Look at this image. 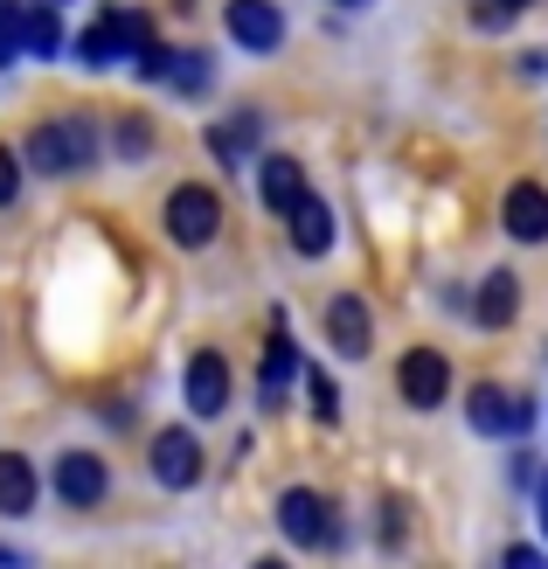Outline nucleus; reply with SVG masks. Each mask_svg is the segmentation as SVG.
<instances>
[{
  "label": "nucleus",
  "instance_id": "f257e3e1",
  "mask_svg": "<svg viewBox=\"0 0 548 569\" xmlns=\"http://www.w3.org/2000/svg\"><path fill=\"white\" fill-rule=\"evenodd\" d=\"M28 160L42 174H83L98 160V126L91 119H42L36 139H28Z\"/></svg>",
  "mask_w": 548,
  "mask_h": 569
},
{
  "label": "nucleus",
  "instance_id": "f03ea898",
  "mask_svg": "<svg viewBox=\"0 0 548 569\" xmlns=\"http://www.w3.org/2000/svg\"><path fill=\"white\" fill-rule=\"evenodd\" d=\"M216 230H222V202H216V188H175V194H167V237H175L181 250L216 243Z\"/></svg>",
  "mask_w": 548,
  "mask_h": 569
},
{
  "label": "nucleus",
  "instance_id": "7ed1b4c3",
  "mask_svg": "<svg viewBox=\"0 0 548 569\" xmlns=\"http://www.w3.org/2000/svg\"><path fill=\"white\" fill-rule=\"evenodd\" d=\"M396 382H402V403H410V410H438L451 396V361L438 348H410L402 368H396Z\"/></svg>",
  "mask_w": 548,
  "mask_h": 569
},
{
  "label": "nucleus",
  "instance_id": "20e7f679",
  "mask_svg": "<svg viewBox=\"0 0 548 569\" xmlns=\"http://www.w3.org/2000/svg\"><path fill=\"white\" fill-rule=\"evenodd\" d=\"M466 417H472V431H486V438H521L535 423V410L521 403V396H507L500 382H479L466 396Z\"/></svg>",
  "mask_w": 548,
  "mask_h": 569
},
{
  "label": "nucleus",
  "instance_id": "39448f33",
  "mask_svg": "<svg viewBox=\"0 0 548 569\" xmlns=\"http://www.w3.org/2000/svg\"><path fill=\"white\" fill-rule=\"evenodd\" d=\"M333 507L312 493V487H285L278 493V528L292 535V542H306V549H320V542H333Z\"/></svg>",
  "mask_w": 548,
  "mask_h": 569
},
{
  "label": "nucleus",
  "instance_id": "423d86ee",
  "mask_svg": "<svg viewBox=\"0 0 548 569\" xmlns=\"http://www.w3.org/2000/svg\"><path fill=\"white\" fill-rule=\"evenodd\" d=\"M222 21H229V42H243L250 56H271L285 42V14L271 8V0H229Z\"/></svg>",
  "mask_w": 548,
  "mask_h": 569
},
{
  "label": "nucleus",
  "instance_id": "0eeeda50",
  "mask_svg": "<svg viewBox=\"0 0 548 569\" xmlns=\"http://www.w3.org/2000/svg\"><path fill=\"white\" fill-rule=\"evenodd\" d=\"M104 493H111V472H104L98 451H63L56 459V500L63 507H98Z\"/></svg>",
  "mask_w": 548,
  "mask_h": 569
},
{
  "label": "nucleus",
  "instance_id": "6e6552de",
  "mask_svg": "<svg viewBox=\"0 0 548 569\" xmlns=\"http://www.w3.org/2000/svg\"><path fill=\"white\" fill-rule=\"evenodd\" d=\"M500 222H507V237H521V243H548V188L514 181L507 202H500Z\"/></svg>",
  "mask_w": 548,
  "mask_h": 569
},
{
  "label": "nucleus",
  "instance_id": "1a4fd4ad",
  "mask_svg": "<svg viewBox=\"0 0 548 569\" xmlns=\"http://www.w3.org/2000/svg\"><path fill=\"white\" fill-rule=\"evenodd\" d=\"M188 410H195V417H222V410H229V361H222L216 348H201V355L188 361Z\"/></svg>",
  "mask_w": 548,
  "mask_h": 569
},
{
  "label": "nucleus",
  "instance_id": "9d476101",
  "mask_svg": "<svg viewBox=\"0 0 548 569\" xmlns=\"http://www.w3.org/2000/svg\"><path fill=\"white\" fill-rule=\"evenodd\" d=\"M153 479L160 487H195L201 479V445H195V431H160L153 438Z\"/></svg>",
  "mask_w": 548,
  "mask_h": 569
},
{
  "label": "nucleus",
  "instance_id": "9b49d317",
  "mask_svg": "<svg viewBox=\"0 0 548 569\" xmlns=\"http://www.w3.org/2000/svg\"><path fill=\"white\" fill-rule=\"evenodd\" d=\"M299 382V340H292V327L278 320V333H271V348H265V376H257V403L265 410H278V396Z\"/></svg>",
  "mask_w": 548,
  "mask_h": 569
},
{
  "label": "nucleus",
  "instance_id": "f8f14e48",
  "mask_svg": "<svg viewBox=\"0 0 548 569\" xmlns=\"http://www.w3.org/2000/svg\"><path fill=\"white\" fill-rule=\"evenodd\" d=\"M285 216H292V250H299V258H327V243H333V209L320 202V194H299Z\"/></svg>",
  "mask_w": 548,
  "mask_h": 569
},
{
  "label": "nucleus",
  "instance_id": "ddd939ff",
  "mask_svg": "<svg viewBox=\"0 0 548 569\" xmlns=\"http://www.w3.org/2000/svg\"><path fill=\"white\" fill-rule=\"evenodd\" d=\"M327 340H333V348L348 355V361L368 355V306H361L355 292H340V299L327 306Z\"/></svg>",
  "mask_w": 548,
  "mask_h": 569
},
{
  "label": "nucleus",
  "instance_id": "4468645a",
  "mask_svg": "<svg viewBox=\"0 0 548 569\" xmlns=\"http://www.w3.org/2000/svg\"><path fill=\"white\" fill-rule=\"evenodd\" d=\"M257 194H265V209H292L299 202V194H306V174H299V160L292 153H271L265 167H257Z\"/></svg>",
  "mask_w": 548,
  "mask_h": 569
},
{
  "label": "nucleus",
  "instance_id": "2eb2a0df",
  "mask_svg": "<svg viewBox=\"0 0 548 569\" xmlns=\"http://www.w3.org/2000/svg\"><path fill=\"white\" fill-rule=\"evenodd\" d=\"M514 312H521V278H514V271H494V278L479 284V299H472V320H479V327H507Z\"/></svg>",
  "mask_w": 548,
  "mask_h": 569
},
{
  "label": "nucleus",
  "instance_id": "dca6fc26",
  "mask_svg": "<svg viewBox=\"0 0 548 569\" xmlns=\"http://www.w3.org/2000/svg\"><path fill=\"white\" fill-rule=\"evenodd\" d=\"M257 132H265V119H257V111H237V119H222V126H209V153L216 160H229L237 167L250 147H257Z\"/></svg>",
  "mask_w": 548,
  "mask_h": 569
},
{
  "label": "nucleus",
  "instance_id": "f3484780",
  "mask_svg": "<svg viewBox=\"0 0 548 569\" xmlns=\"http://www.w3.org/2000/svg\"><path fill=\"white\" fill-rule=\"evenodd\" d=\"M28 507H36V472H28V459L0 451V515H28Z\"/></svg>",
  "mask_w": 548,
  "mask_h": 569
},
{
  "label": "nucleus",
  "instance_id": "a211bd4d",
  "mask_svg": "<svg viewBox=\"0 0 548 569\" xmlns=\"http://www.w3.org/2000/svg\"><path fill=\"white\" fill-rule=\"evenodd\" d=\"M77 56H83V63H119V56H126V28H119V8H104L98 14V28H91V36H83L77 42Z\"/></svg>",
  "mask_w": 548,
  "mask_h": 569
},
{
  "label": "nucleus",
  "instance_id": "6ab92c4d",
  "mask_svg": "<svg viewBox=\"0 0 548 569\" xmlns=\"http://www.w3.org/2000/svg\"><path fill=\"white\" fill-rule=\"evenodd\" d=\"M21 36H28V56H63V21H56L49 0L42 8H21Z\"/></svg>",
  "mask_w": 548,
  "mask_h": 569
},
{
  "label": "nucleus",
  "instance_id": "aec40b11",
  "mask_svg": "<svg viewBox=\"0 0 548 569\" xmlns=\"http://www.w3.org/2000/svg\"><path fill=\"white\" fill-rule=\"evenodd\" d=\"M167 83H181V91H209V56L201 49H175V77Z\"/></svg>",
  "mask_w": 548,
  "mask_h": 569
},
{
  "label": "nucleus",
  "instance_id": "412c9836",
  "mask_svg": "<svg viewBox=\"0 0 548 569\" xmlns=\"http://www.w3.org/2000/svg\"><path fill=\"white\" fill-rule=\"evenodd\" d=\"M21 49H28V36H21V8H8V0H0V70H8Z\"/></svg>",
  "mask_w": 548,
  "mask_h": 569
},
{
  "label": "nucleus",
  "instance_id": "4be33fe9",
  "mask_svg": "<svg viewBox=\"0 0 548 569\" xmlns=\"http://www.w3.org/2000/svg\"><path fill=\"white\" fill-rule=\"evenodd\" d=\"M306 396H312V417H320V423H333V417H340V389L320 376V368L306 376Z\"/></svg>",
  "mask_w": 548,
  "mask_h": 569
},
{
  "label": "nucleus",
  "instance_id": "5701e85b",
  "mask_svg": "<svg viewBox=\"0 0 548 569\" xmlns=\"http://www.w3.org/2000/svg\"><path fill=\"white\" fill-rule=\"evenodd\" d=\"M147 147H153V126L139 119V111H126V119H119V153H132V160H139Z\"/></svg>",
  "mask_w": 548,
  "mask_h": 569
},
{
  "label": "nucleus",
  "instance_id": "b1692460",
  "mask_svg": "<svg viewBox=\"0 0 548 569\" xmlns=\"http://www.w3.org/2000/svg\"><path fill=\"white\" fill-rule=\"evenodd\" d=\"M14 194H21V160H14L8 147H0V209H8Z\"/></svg>",
  "mask_w": 548,
  "mask_h": 569
},
{
  "label": "nucleus",
  "instance_id": "393cba45",
  "mask_svg": "<svg viewBox=\"0 0 548 569\" xmlns=\"http://www.w3.org/2000/svg\"><path fill=\"white\" fill-rule=\"evenodd\" d=\"M535 521H541V535H548V472L535 479Z\"/></svg>",
  "mask_w": 548,
  "mask_h": 569
},
{
  "label": "nucleus",
  "instance_id": "a878e982",
  "mask_svg": "<svg viewBox=\"0 0 548 569\" xmlns=\"http://www.w3.org/2000/svg\"><path fill=\"white\" fill-rule=\"evenodd\" d=\"M500 8H514V14H521V8H528V0H500Z\"/></svg>",
  "mask_w": 548,
  "mask_h": 569
},
{
  "label": "nucleus",
  "instance_id": "bb28decb",
  "mask_svg": "<svg viewBox=\"0 0 548 569\" xmlns=\"http://www.w3.org/2000/svg\"><path fill=\"white\" fill-rule=\"evenodd\" d=\"M333 8H368V0H333Z\"/></svg>",
  "mask_w": 548,
  "mask_h": 569
},
{
  "label": "nucleus",
  "instance_id": "cd10ccee",
  "mask_svg": "<svg viewBox=\"0 0 548 569\" xmlns=\"http://www.w3.org/2000/svg\"><path fill=\"white\" fill-rule=\"evenodd\" d=\"M0 562H8V549H0Z\"/></svg>",
  "mask_w": 548,
  "mask_h": 569
}]
</instances>
